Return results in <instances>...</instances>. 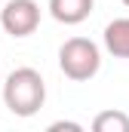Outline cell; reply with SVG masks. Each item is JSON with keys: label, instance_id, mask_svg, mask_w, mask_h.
Masks as SVG:
<instances>
[{"label": "cell", "instance_id": "1", "mask_svg": "<svg viewBox=\"0 0 129 132\" xmlns=\"http://www.w3.org/2000/svg\"><path fill=\"white\" fill-rule=\"evenodd\" d=\"M46 101V83L40 77V71L34 68H15L9 71L6 83H3V104L15 114V117H34Z\"/></svg>", "mask_w": 129, "mask_h": 132}, {"label": "cell", "instance_id": "2", "mask_svg": "<svg viewBox=\"0 0 129 132\" xmlns=\"http://www.w3.org/2000/svg\"><path fill=\"white\" fill-rule=\"evenodd\" d=\"M59 68L74 83L92 80L98 74V68H101V49H98V43H92L89 37H71V40H64L62 49H59Z\"/></svg>", "mask_w": 129, "mask_h": 132}, {"label": "cell", "instance_id": "3", "mask_svg": "<svg viewBox=\"0 0 129 132\" xmlns=\"http://www.w3.org/2000/svg\"><path fill=\"white\" fill-rule=\"evenodd\" d=\"M0 25L9 37H31L40 28V3L37 0H6L0 9Z\"/></svg>", "mask_w": 129, "mask_h": 132}, {"label": "cell", "instance_id": "4", "mask_svg": "<svg viewBox=\"0 0 129 132\" xmlns=\"http://www.w3.org/2000/svg\"><path fill=\"white\" fill-rule=\"evenodd\" d=\"M95 0H49V15L62 25H80L89 19Z\"/></svg>", "mask_w": 129, "mask_h": 132}, {"label": "cell", "instance_id": "5", "mask_svg": "<svg viewBox=\"0 0 129 132\" xmlns=\"http://www.w3.org/2000/svg\"><path fill=\"white\" fill-rule=\"evenodd\" d=\"M101 40H104V49H108L114 59H129V15L108 22Z\"/></svg>", "mask_w": 129, "mask_h": 132}, {"label": "cell", "instance_id": "6", "mask_svg": "<svg viewBox=\"0 0 129 132\" xmlns=\"http://www.w3.org/2000/svg\"><path fill=\"white\" fill-rule=\"evenodd\" d=\"M89 132H129V114L120 108H108V111H98L92 117V126Z\"/></svg>", "mask_w": 129, "mask_h": 132}, {"label": "cell", "instance_id": "7", "mask_svg": "<svg viewBox=\"0 0 129 132\" xmlns=\"http://www.w3.org/2000/svg\"><path fill=\"white\" fill-rule=\"evenodd\" d=\"M43 132H86L77 120H55V123H49Z\"/></svg>", "mask_w": 129, "mask_h": 132}, {"label": "cell", "instance_id": "8", "mask_svg": "<svg viewBox=\"0 0 129 132\" xmlns=\"http://www.w3.org/2000/svg\"><path fill=\"white\" fill-rule=\"evenodd\" d=\"M123 6H126V9H129V0H123Z\"/></svg>", "mask_w": 129, "mask_h": 132}, {"label": "cell", "instance_id": "9", "mask_svg": "<svg viewBox=\"0 0 129 132\" xmlns=\"http://www.w3.org/2000/svg\"><path fill=\"white\" fill-rule=\"evenodd\" d=\"M0 3H6V0H0Z\"/></svg>", "mask_w": 129, "mask_h": 132}]
</instances>
